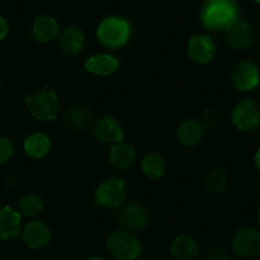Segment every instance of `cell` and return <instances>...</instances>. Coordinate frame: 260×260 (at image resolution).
I'll use <instances>...</instances> for the list:
<instances>
[{
    "label": "cell",
    "mask_w": 260,
    "mask_h": 260,
    "mask_svg": "<svg viewBox=\"0 0 260 260\" xmlns=\"http://www.w3.org/2000/svg\"><path fill=\"white\" fill-rule=\"evenodd\" d=\"M24 106L33 118L52 121L59 113L61 99L57 92L52 89H37L24 95Z\"/></svg>",
    "instance_id": "6da1fadb"
},
{
    "label": "cell",
    "mask_w": 260,
    "mask_h": 260,
    "mask_svg": "<svg viewBox=\"0 0 260 260\" xmlns=\"http://www.w3.org/2000/svg\"><path fill=\"white\" fill-rule=\"evenodd\" d=\"M132 28H130L128 19L121 16H108L99 23L95 30V39L101 45L108 49H120L125 44H128Z\"/></svg>",
    "instance_id": "7a4b0ae2"
},
{
    "label": "cell",
    "mask_w": 260,
    "mask_h": 260,
    "mask_svg": "<svg viewBox=\"0 0 260 260\" xmlns=\"http://www.w3.org/2000/svg\"><path fill=\"white\" fill-rule=\"evenodd\" d=\"M108 253L120 260H137L142 257V243L137 240L136 233L118 229L113 231L106 240Z\"/></svg>",
    "instance_id": "3957f363"
},
{
    "label": "cell",
    "mask_w": 260,
    "mask_h": 260,
    "mask_svg": "<svg viewBox=\"0 0 260 260\" xmlns=\"http://www.w3.org/2000/svg\"><path fill=\"white\" fill-rule=\"evenodd\" d=\"M128 194V186L123 179L110 177L104 179L103 182L95 187L94 191V205L103 208H118L125 203Z\"/></svg>",
    "instance_id": "277c9868"
},
{
    "label": "cell",
    "mask_w": 260,
    "mask_h": 260,
    "mask_svg": "<svg viewBox=\"0 0 260 260\" xmlns=\"http://www.w3.org/2000/svg\"><path fill=\"white\" fill-rule=\"evenodd\" d=\"M238 19V9L231 0H210L203 9V23L210 30H225Z\"/></svg>",
    "instance_id": "5b68a950"
},
{
    "label": "cell",
    "mask_w": 260,
    "mask_h": 260,
    "mask_svg": "<svg viewBox=\"0 0 260 260\" xmlns=\"http://www.w3.org/2000/svg\"><path fill=\"white\" fill-rule=\"evenodd\" d=\"M90 128L92 134H94V139L99 144L106 146V148H110L113 144H118L120 141L125 139V127L118 116H113V115L99 116V118L92 121Z\"/></svg>",
    "instance_id": "8992f818"
},
{
    "label": "cell",
    "mask_w": 260,
    "mask_h": 260,
    "mask_svg": "<svg viewBox=\"0 0 260 260\" xmlns=\"http://www.w3.org/2000/svg\"><path fill=\"white\" fill-rule=\"evenodd\" d=\"M118 210V225L121 229L130 231V233H141L149 225L151 220V213L148 210V207L142 203H123L120 205Z\"/></svg>",
    "instance_id": "52a82bcc"
},
{
    "label": "cell",
    "mask_w": 260,
    "mask_h": 260,
    "mask_svg": "<svg viewBox=\"0 0 260 260\" xmlns=\"http://www.w3.org/2000/svg\"><path fill=\"white\" fill-rule=\"evenodd\" d=\"M231 123L238 132L251 134L258 127V103L253 99H243L231 111Z\"/></svg>",
    "instance_id": "ba28073f"
},
{
    "label": "cell",
    "mask_w": 260,
    "mask_h": 260,
    "mask_svg": "<svg viewBox=\"0 0 260 260\" xmlns=\"http://www.w3.org/2000/svg\"><path fill=\"white\" fill-rule=\"evenodd\" d=\"M21 241L26 248L30 250H42L47 248L52 241V231H50L49 224L40 219H31L21 228Z\"/></svg>",
    "instance_id": "9c48e42d"
},
{
    "label": "cell",
    "mask_w": 260,
    "mask_h": 260,
    "mask_svg": "<svg viewBox=\"0 0 260 260\" xmlns=\"http://www.w3.org/2000/svg\"><path fill=\"white\" fill-rule=\"evenodd\" d=\"M59 21L52 14H40L33 19L30 26V40L39 45H49L59 35Z\"/></svg>",
    "instance_id": "30bf717a"
},
{
    "label": "cell",
    "mask_w": 260,
    "mask_h": 260,
    "mask_svg": "<svg viewBox=\"0 0 260 260\" xmlns=\"http://www.w3.org/2000/svg\"><path fill=\"white\" fill-rule=\"evenodd\" d=\"M186 52L189 59L196 64H210L217 56V45L212 37L194 35L187 40Z\"/></svg>",
    "instance_id": "8fae6325"
},
{
    "label": "cell",
    "mask_w": 260,
    "mask_h": 260,
    "mask_svg": "<svg viewBox=\"0 0 260 260\" xmlns=\"http://www.w3.org/2000/svg\"><path fill=\"white\" fill-rule=\"evenodd\" d=\"M225 40L228 45L236 50L246 49L255 40V28L248 19H236L225 28Z\"/></svg>",
    "instance_id": "7c38bea8"
},
{
    "label": "cell",
    "mask_w": 260,
    "mask_h": 260,
    "mask_svg": "<svg viewBox=\"0 0 260 260\" xmlns=\"http://www.w3.org/2000/svg\"><path fill=\"white\" fill-rule=\"evenodd\" d=\"M83 68L94 77H111L120 70V59L111 52H95L87 57Z\"/></svg>",
    "instance_id": "4fadbf2b"
},
{
    "label": "cell",
    "mask_w": 260,
    "mask_h": 260,
    "mask_svg": "<svg viewBox=\"0 0 260 260\" xmlns=\"http://www.w3.org/2000/svg\"><path fill=\"white\" fill-rule=\"evenodd\" d=\"M203 123L200 118L189 116V118L182 120L179 123V127L175 128V141L179 142L182 148L192 149L203 141Z\"/></svg>",
    "instance_id": "5bb4252c"
},
{
    "label": "cell",
    "mask_w": 260,
    "mask_h": 260,
    "mask_svg": "<svg viewBox=\"0 0 260 260\" xmlns=\"http://www.w3.org/2000/svg\"><path fill=\"white\" fill-rule=\"evenodd\" d=\"M231 83L240 92H255L258 89V70L255 62H241L231 73Z\"/></svg>",
    "instance_id": "9a60e30c"
},
{
    "label": "cell",
    "mask_w": 260,
    "mask_h": 260,
    "mask_svg": "<svg viewBox=\"0 0 260 260\" xmlns=\"http://www.w3.org/2000/svg\"><path fill=\"white\" fill-rule=\"evenodd\" d=\"M233 250L236 251L240 257L245 258H255L258 257V250H260V243H258V233L253 228H246L238 231L233 236Z\"/></svg>",
    "instance_id": "2e32d148"
},
{
    "label": "cell",
    "mask_w": 260,
    "mask_h": 260,
    "mask_svg": "<svg viewBox=\"0 0 260 260\" xmlns=\"http://www.w3.org/2000/svg\"><path fill=\"white\" fill-rule=\"evenodd\" d=\"M23 151L33 161L45 160L52 151V141L45 132H31L24 137Z\"/></svg>",
    "instance_id": "e0dca14e"
},
{
    "label": "cell",
    "mask_w": 260,
    "mask_h": 260,
    "mask_svg": "<svg viewBox=\"0 0 260 260\" xmlns=\"http://www.w3.org/2000/svg\"><path fill=\"white\" fill-rule=\"evenodd\" d=\"M23 228V215L16 207L4 205L0 207V240L9 241L19 236Z\"/></svg>",
    "instance_id": "ac0fdd59"
},
{
    "label": "cell",
    "mask_w": 260,
    "mask_h": 260,
    "mask_svg": "<svg viewBox=\"0 0 260 260\" xmlns=\"http://www.w3.org/2000/svg\"><path fill=\"white\" fill-rule=\"evenodd\" d=\"M92 121H94L92 113L83 104H73L64 113V127L71 134H75V136H80V134L87 132L90 128Z\"/></svg>",
    "instance_id": "d6986e66"
},
{
    "label": "cell",
    "mask_w": 260,
    "mask_h": 260,
    "mask_svg": "<svg viewBox=\"0 0 260 260\" xmlns=\"http://www.w3.org/2000/svg\"><path fill=\"white\" fill-rule=\"evenodd\" d=\"M136 146L132 142L127 141H120L118 144L110 146V151H108V161H110V167L113 170H127L132 167V163L136 161Z\"/></svg>",
    "instance_id": "ffe728a7"
},
{
    "label": "cell",
    "mask_w": 260,
    "mask_h": 260,
    "mask_svg": "<svg viewBox=\"0 0 260 260\" xmlns=\"http://www.w3.org/2000/svg\"><path fill=\"white\" fill-rule=\"evenodd\" d=\"M139 172L148 180H161L167 175V158L156 151L142 154L139 161Z\"/></svg>",
    "instance_id": "44dd1931"
},
{
    "label": "cell",
    "mask_w": 260,
    "mask_h": 260,
    "mask_svg": "<svg viewBox=\"0 0 260 260\" xmlns=\"http://www.w3.org/2000/svg\"><path fill=\"white\" fill-rule=\"evenodd\" d=\"M59 45L66 56H77L85 47V35L80 28L66 26L64 30H59Z\"/></svg>",
    "instance_id": "7402d4cb"
},
{
    "label": "cell",
    "mask_w": 260,
    "mask_h": 260,
    "mask_svg": "<svg viewBox=\"0 0 260 260\" xmlns=\"http://www.w3.org/2000/svg\"><path fill=\"white\" fill-rule=\"evenodd\" d=\"M170 253L175 258H194L200 253V241L191 234H177L170 245Z\"/></svg>",
    "instance_id": "603a6c76"
},
{
    "label": "cell",
    "mask_w": 260,
    "mask_h": 260,
    "mask_svg": "<svg viewBox=\"0 0 260 260\" xmlns=\"http://www.w3.org/2000/svg\"><path fill=\"white\" fill-rule=\"evenodd\" d=\"M16 208H18L23 217H31L33 219V217H39L45 212L47 203H45V200L42 198L39 192L28 191L18 198V201H16Z\"/></svg>",
    "instance_id": "cb8c5ba5"
},
{
    "label": "cell",
    "mask_w": 260,
    "mask_h": 260,
    "mask_svg": "<svg viewBox=\"0 0 260 260\" xmlns=\"http://www.w3.org/2000/svg\"><path fill=\"white\" fill-rule=\"evenodd\" d=\"M203 184L208 192H222L228 187V175L222 170H210L205 175Z\"/></svg>",
    "instance_id": "d4e9b609"
},
{
    "label": "cell",
    "mask_w": 260,
    "mask_h": 260,
    "mask_svg": "<svg viewBox=\"0 0 260 260\" xmlns=\"http://www.w3.org/2000/svg\"><path fill=\"white\" fill-rule=\"evenodd\" d=\"M14 156V142L9 136L0 134V167L7 165Z\"/></svg>",
    "instance_id": "484cf974"
},
{
    "label": "cell",
    "mask_w": 260,
    "mask_h": 260,
    "mask_svg": "<svg viewBox=\"0 0 260 260\" xmlns=\"http://www.w3.org/2000/svg\"><path fill=\"white\" fill-rule=\"evenodd\" d=\"M11 33V24H9V19L6 18L4 14H0V42H4L9 37Z\"/></svg>",
    "instance_id": "4316f807"
},
{
    "label": "cell",
    "mask_w": 260,
    "mask_h": 260,
    "mask_svg": "<svg viewBox=\"0 0 260 260\" xmlns=\"http://www.w3.org/2000/svg\"><path fill=\"white\" fill-rule=\"evenodd\" d=\"M208 257H219V258H228V251H222V250H215V251H210Z\"/></svg>",
    "instance_id": "83f0119b"
},
{
    "label": "cell",
    "mask_w": 260,
    "mask_h": 260,
    "mask_svg": "<svg viewBox=\"0 0 260 260\" xmlns=\"http://www.w3.org/2000/svg\"><path fill=\"white\" fill-rule=\"evenodd\" d=\"M255 160H258V151H255ZM255 167H258L257 161H255Z\"/></svg>",
    "instance_id": "f1b7e54d"
},
{
    "label": "cell",
    "mask_w": 260,
    "mask_h": 260,
    "mask_svg": "<svg viewBox=\"0 0 260 260\" xmlns=\"http://www.w3.org/2000/svg\"><path fill=\"white\" fill-rule=\"evenodd\" d=\"M208 2H210V0H208Z\"/></svg>",
    "instance_id": "f546056e"
}]
</instances>
